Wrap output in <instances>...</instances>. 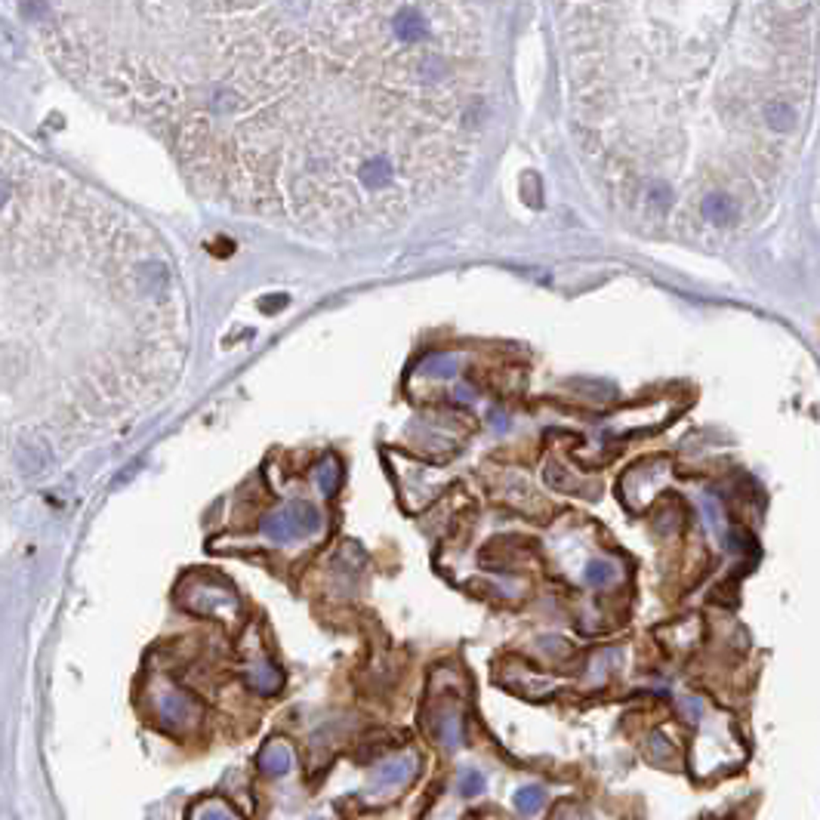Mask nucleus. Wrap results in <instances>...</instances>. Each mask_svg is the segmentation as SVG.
<instances>
[{
  "label": "nucleus",
  "mask_w": 820,
  "mask_h": 820,
  "mask_svg": "<svg viewBox=\"0 0 820 820\" xmlns=\"http://www.w3.org/2000/svg\"><path fill=\"white\" fill-rule=\"evenodd\" d=\"M189 352V293L154 231L0 160V509L133 435Z\"/></svg>",
  "instance_id": "f257e3e1"
},
{
  "label": "nucleus",
  "mask_w": 820,
  "mask_h": 820,
  "mask_svg": "<svg viewBox=\"0 0 820 820\" xmlns=\"http://www.w3.org/2000/svg\"><path fill=\"white\" fill-rule=\"evenodd\" d=\"M392 28H395L398 41H404V43H417V41H423V37L429 35L423 12L413 10V6H404V10L395 12V22H392Z\"/></svg>",
  "instance_id": "f03ea898"
},
{
  "label": "nucleus",
  "mask_w": 820,
  "mask_h": 820,
  "mask_svg": "<svg viewBox=\"0 0 820 820\" xmlns=\"http://www.w3.org/2000/svg\"><path fill=\"white\" fill-rule=\"evenodd\" d=\"M700 210H703V216H707L713 225H728V223H734V216H738V207H734V201L728 195L703 198Z\"/></svg>",
  "instance_id": "7ed1b4c3"
},
{
  "label": "nucleus",
  "mask_w": 820,
  "mask_h": 820,
  "mask_svg": "<svg viewBox=\"0 0 820 820\" xmlns=\"http://www.w3.org/2000/svg\"><path fill=\"white\" fill-rule=\"evenodd\" d=\"M765 121H768V124H771V130H777V133H790V130H793V124H796V112H793V105H790V102L777 99V102H771V105L765 108Z\"/></svg>",
  "instance_id": "20e7f679"
},
{
  "label": "nucleus",
  "mask_w": 820,
  "mask_h": 820,
  "mask_svg": "<svg viewBox=\"0 0 820 820\" xmlns=\"http://www.w3.org/2000/svg\"><path fill=\"white\" fill-rule=\"evenodd\" d=\"M19 56H22V43H19V35L4 22V19H0V62H16Z\"/></svg>",
  "instance_id": "39448f33"
},
{
  "label": "nucleus",
  "mask_w": 820,
  "mask_h": 820,
  "mask_svg": "<svg viewBox=\"0 0 820 820\" xmlns=\"http://www.w3.org/2000/svg\"><path fill=\"white\" fill-rule=\"evenodd\" d=\"M540 805H543V790H540V786H527V790L519 793V808L525 811V815H537Z\"/></svg>",
  "instance_id": "423d86ee"
},
{
  "label": "nucleus",
  "mask_w": 820,
  "mask_h": 820,
  "mask_svg": "<svg viewBox=\"0 0 820 820\" xmlns=\"http://www.w3.org/2000/svg\"><path fill=\"white\" fill-rule=\"evenodd\" d=\"M19 12H22V19H41L47 16V6H43V0H22Z\"/></svg>",
  "instance_id": "0eeeda50"
}]
</instances>
